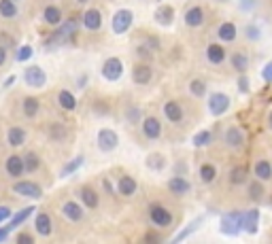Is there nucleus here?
<instances>
[{
    "instance_id": "40",
    "label": "nucleus",
    "mask_w": 272,
    "mask_h": 244,
    "mask_svg": "<svg viewBox=\"0 0 272 244\" xmlns=\"http://www.w3.org/2000/svg\"><path fill=\"white\" fill-rule=\"evenodd\" d=\"M49 136H51V140H55V142L64 140V138H66V127H64L62 123H51V127H49Z\"/></svg>"
},
{
    "instance_id": "28",
    "label": "nucleus",
    "mask_w": 272,
    "mask_h": 244,
    "mask_svg": "<svg viewBox=\"0 0 272 244\" xmlns=\"http://www.w3.org/2000/svg\"><path fill=\"white\" fill-rule=\"evenodd\" d=\"M255 176H257V181H270L272 179V164L268 160H260L255 164Z\"/></svg>"
},
{
    "instance_id": "23",
    "label": "nucleus",
    "mask_w": 272,
    "mask_h": 244,
    "mask_svg": "<svg viewBox=\"0 0 272 244\" xmlns=\"http://www.w3.org/2000/svg\"><path fill=\"white\" fill-rule=\"evenodd\" d=\"M7 172H9V176H13V179H17V176L24 174V160L19 155H11L7 160Z\"/></svg>"
},
{
    "instance_id": "20",
    "label": "nucleus",
    "mask_w": 272,
    "mask_h": 244,
    "mask_svg": "<svg viewBox=\"0 0 272 244\" xmlns=\"http://www.w3.org/2000/svg\"><path fill=\"white\" fill-rule=\"evenodd\" d=\"M236 34H238V30H236V26L232 21H223L219 26V30H217V36L223 42H234L236 40Z\"/></svg>"
},
{
    "instance_id": "8",
    "label": "nucleus",
    "mask_w": 272,
    "mask_h": 244,
    "mask_svg": "<svg viewBox=\"0 0 272 244\" xmlns=\"http://www.w3.org/2000/svg\"><path fill=\"white\" fill-rule=\"evenodd\" d=\"M24 81H26V85H30V87H43V85L47 83V75L40 66H28L24 70Z\"/></svg>"
},
{
    "instance_id": "52",
    "label": "nucleus",
    "mask_w": 272,
    "mask_h": 244,
    "mask_svg": "<svg viewBox=\"0 0 272 244\" xmlns=\"http://www.w3.org/2000/svg\"><path fill=\"white\" fill-rule=\"evenodd\" d=\"M7 62V49L5 47H0V66H3Z\"/></svg>"
},
{
    "instance_id": "56",
    "label": "nucleus",
    "mask_w": 272,
    "mask_h": 244,
    "mask_svg": "<svg viewBox=\"0 0 272 244\" xmlns=\"http://www.w3.org/2000/svg\"><path fill=\"white\" fill-rule=\"evenodd\" d=\"M77 3H88V0H77Z\"/></svg>"
},
{
    "instance_id": "45",
    "label": "nucleus",
    "mask_w": 272,
    "mask_h": 244,
    "mask_svg": "<svg viewBox=\"0 0 272 244\" xmlns=\"http://www.w3.org/2000/svg\"><path fill=\"white\" fill-rule=\"evenodd\" d=\"M238 92H240V94H249V79H247L245 73L238 77Z\"/></svg>"
},
{
    "instance_id": "51",
    "label": "nucleus",
    "mask_w": 272,
    "mask_h": 244,
    "mask_svg": "<svg viewBox=\"0 0 272 244\" xmlns=\"http://www.w3.org/2000/svg\"><path fill=\"white\" fill-rule=\"evenodd\" d=\"M9 238V227H0V244Z\"/></svg>"
},
{
    "instance_id": "3",
    "label": "nucleus",
    "mask_w": 272,
    "mask_h": 244,
    "mask_svg": "<svg viewBox=\"0 0 272 244\" xmlns=\"http://www.w3.org/2000/svg\"><path fill=\"white\" fill-rule=\"evenodd\" d=\"M132 24H134L132 11L119 9L115 15H113V32H115V34H125V32L132 28Z\"/></svg>"
},
{
    "instance_id": "24",
    "label": "nucleus",
    "mask_w": 272,
    "mask_h": 244,
    "mask_svg": "<svg viewBox=\"0 0 272 244\" xmlns=\"http://www.w3.org/2000/svg\"><path fill=\"white\" fill-rule=\"evenodd\" d=\"M79 195H81V202L85 204V208H98L100 197H98V193H96L92 187H83V189L79 191Z\"/></svg>"
},
{
    "instance_id": "2",
    "label": "nucleus",
    "mask_w": 272,
    "mask_h": 244,
    "mask_svg": "<svg viewBox=\"0 0 272 244\" xmlns=\"http://www.w3.org/2000/svg\"><path fill=\"white\" fill-rule=\"evenodd\" d=\"M77 30H79V24H77L75 19H68L66 24H62V21H60V30H58V32H55L53 36H49V40H47V47H55V45H64V42H66V40H70V38H75Z\"/></svg>"
},
{
    "instance_id": "30",
    "label": "nucleus",
    "mask_w": 272,
    "mask_h": 244,
    "mask_svg": "<svg viewBox=\"0 0 272 244\" xmlns=\"http://www.w3.org/2000/svg\"><path fill=\"white\" fill-rule=\"evenodd\" d=\"M58 102L64 110H75L77 108V98L73 96V92H68V90H62L58 94Z\"/></svg>"
},
{
    "instance_id": "17",
    "label": "nucleus",
    "mask_w": 272,
    "mask_h": 244,
    "mask_svg": "<svg viewBox=\"0 0 272 244\" xmlns=\"http://www.w3.org/2000/svg\"><path fill=\"white\" fill-rule=\"evenodd\" d=\"M185 24L190 28H200L204 24V11L202 7H192L187 13H185Z\"/></svg>"
},
{
    "instance_id": "7",
    "label": "nucleus",
    "mask_w": 272,
    "mask_h": 244,
    "mask_svg": "<svg viewBox=\"0 0 272 244\" xmlns=\"http://www.w3.org/2000/svg\"><path fill=\"white\" fill-rule=\"evenodd\" d=\"M121 75H123V62L119 57H109L102 64V77L107 81H119Z\"/></svg>"
},
{
    "instance_id": "32",
    "label": "nucleus",
    "mask_w": 272,
    "mask_h": 244,
    "mask_svg": "<svg viewBox=\"0 0 272 244\" xmlns=\"http://www.w3.org/2000/svg\"><path fill=\"white\" fill-rule=\"evenodd\" d=\"M83 162H85V157L83 155H77L75 160H70L64 168H62V172H60V179H66V176H70L73 174V172H77L81 166H83Z\"/></svg>"
},
{
    "instance_id": "27",
    "label": "nucleus",
    "mask_w": 272,
    "mask_h": 244,
    "mask_svg": "<svg viewBox=\"0 0 272 244\" xmlns=\"http://www.w3.org/2000/svg\"><path fill=\"white\" fill-rule=\"evenodd\" d=\"M7 140H9L11 147H22L26 142V130L24 127H11L7 132Z\"/></svg>"
},
{
    "instance_id": "29",
    "label": "nucleus",
    "mask_w": 272,
    "mask_h": 244,
    "mask_svg": "<svg viewBox=\"0 0 272 244\" xmlns=\"http://www.w3.org/2000/svg\"><path fill=\"white\" fill-rule=\"evenodd\" d=\"M202 223H204V217H196V219H194V221H192V223H190L187 227H185V229H181V232H179V234H177V236L173 238V242L177 244V242L185 240V238H187V236H192V234H194L196 229H198L200 225H202Z\"/></svg>"
},
{
    "instance_id": "18",
    "label": "nucleus",
    "mask_w": 272,
    "mask_h": 244,
    "mask_svg": "<svg viewBox=\"0 0 272 244\" xmlns=\"http://www.w3.org/2000/svg\"><path fill=\"white\" fill-rule=\"evenodd\" d=\"M155 21L160 24V26H170V24L175 21V9L168 7V5L157 7V11H155Z\"/></svg>"
},
{
    "instance_id": "46",
    "label": "nucleus",
    "mask_w": 272,
    "mask_h": 244,
    "mask_svg": "<svg viewBox=\"0 0 272 244\" xmlns=\"http://www.w3.org/2000/svg\"><path fill=\"white\" fill-rule=\"evenodd\" d=\"M262 77L266 83H272V62H268L264 68H262Z\"/></svg>"
},
{
    "instance_id": "43",
    "label": "nucleus",
    "mask_w": 272,
    "mask_h": 244,
    "mask_svg": "<svg viewBox=\"0 0 272 244\" xmlns=\"http://www.w3.org/2000/svg\"><path fill=\"white\" fill-rule=\"evenodd\" d=\"M32 53H34V49H32L30 45L19 47V49H17V62H26V60H30Z\"/></svg>"
},
{
    "instance_id": "36",
    "label": "nucleus",
    "mask_w": 272,
    "mask_h": 244,
    "mask_svg": "<svg viewBox=\"0 0 272 244\" xmlns=\"http://www.w3.org/2000/svg\"><path fill=\"white\" fill-rule=\"evenodd\" d=\"M22 160H24V172H36L38 166H40V160H38V155L34 151L26 153V157H22Z\"/></svg>"
},
{
    "instance_id": "34",
    "label": "nucleus",
    "mask_w": 272,
    "mask_h": 244,
    "mask_svg": "<svg viewBox=\"0 0 272 244\" xmlns=\"http://www.w3.org/2000/svg\"><path fill=\"white\" fill-rule=\"evenodd\" d=\"M0 15L5 19H11L17 15V7H15V0H0Z\"/></svg>"
},
{
    "instance_id": "44",
    "label": "nucleus",
    "mask_w": 272,
    "mask_h": 244,
    "mask_svg": "<svg viewBox=\"0 0 272 244\" xmlns=\"http://www.w3.org/2000/svg\"><path fill=\"white\" fill-rule=\"evenodd\" d=\"M149 168H155V170H162L164 168V160H162V155H151L149 157V162H147Z\"/></svg>"
},
{
    "instance_id": "15",
    "label": "nucleus",
    "mask_w": 272,
    "mask_h": 244,
    "mask_svg": "<svg viewBox=\"0 0 272 244\" xmlns=\"http://www.w3.org/2000/svg\"><path fill=\"white\" fill-rule=\"evenodd\" d=\"M34 206H26V208H22L17 214H11V219H9V232H11V229H15V227H19L22 223H26L28 219H30L32 217V214H34Z\"/></svg>"
},
{
    "instance_id": "54",
    "label": "nucleus",
    "mask_w": 272,
    "mask_h": 244,
    "mask_svg": "<svg viewBox=\"0 0 272 244\" xmlns=\"http://www.w3.org/2000/svg\"><path fill=\"white\" fill-rule=\"evenodd\" d=\"M147 242H160V236H155V234H147V238H145Z\"/></svg>"
},
{
    "instance_id": "1",
    "label": "nucleus",
    "mask_w": 272,
    "mask_h": 244,
    "mask_svg": "<svg viewBox=\"0 0 272 244\" xmlns=\"http://www.w3.org/2000/svg\"><path fill=\"white\" fill-rule=\"evenodd\" d=\"M242 219H245V212L242 210L225 212L219 219V232L225 236H238L242 232Z\"/></svg>"
},
{
    "instance_id": "37",
    "label": "nucleus",
    "mask_w": 272,
    "mask_h": 244,
    "mask_svg": "<svg viewBox=\"0 0 272 244\" xmlns=\"http://www.w3.org/2000/svg\"><path fill=\"white\" fill-rule=\"evenodd\" d=\"M215 176H217V168L211 166V164H204V166H200V181L202 183H213Z\"/></svg>"
},
{
    "instance_id": "42",
    "label": "nucleus",
    "mask_w": 272,
    "mask_h": 244,
    "mask_svg": "<svg viewBox=\"0 0 272 244\" xmlns=\"http://www.w3.org/2000/svg\"><path fill=\"white\" fill-rule=\"evenodd\" d=\"M249 197L255 199V202L264 197V187H262V183H260V181H255V183L249 185Z\"/></svg>"
},
{
    "instance_id": "11",
    "label": "nucleus",
    "mask_w": 272,
    "mask_h": 244,
    "mask_svg": "<svg viewBox=\"0 0 272 244\" xmlns=\"http://www.w3.org/2000/svg\"><path fill=\"white\" fill-rule=\"evenodd\" d=\"M142 134H145L149 140H157L162 136V123L160 119L155 117H147L145 121H142Z\"/></svg>"
},
{
    "instance_id": "22",
    "label": "nucleus",
    "mask_w": 272,
    "mask_h": 244,
    "mask_svg": "<svg viewBox=\"0 0 272 244\" xmlns=\"http://www.w3.org/2000/svg\"><path fill=\"white\" fill-rule=\"evenodd\" d=\"M62 214H64L68 221H81V219H83V208H81L77 202H64Z\"/></svg>"
},
{
    "instance_id": "5",
    "label": "nucleus",
    "mask_w": 272,
    "mask_h": 244,
    "mask_svg": "<svg viewBox=\"0 0 272 244\" xmlns=\"http://www.w3.org/2000/svg\"><path fill=\"white\" fill-rule=\"evenodd\" d=\"M149 219L157 227H168L170 223H173V212H170L168 208H164L162 204H151L149 206Z\"/></svg>"
},
{
    "instance_id": "10",
    "label": "nucleus",
    "mask_w": 272,
    "mask_h": 244,
    "mask_svg": "<svg viewBox=\"0 0 272 244\" xmlns=\"http://www.w3.org/2000/svg\"><path fill=\"white\" fill-rule=\"evenodd\" d=\"M223 140H225V145L230 147V149H240L242 145H245V134H242L240 127L232 125V127H227Z\"/></svg>"
},
{
    "instance_id": "12",
    "label": "nucleus",
    "mask_w": 272,
    "mask_h": 244,
    "mask_svg": "<svg viewBox=\"0 0 272 244\" xmlns=\"http://www.w3.org/2000/svg\"><path fill=\"white\" fill-rule=\"evenodd\" d=\"M153 79V70L149 64H136L132 70V81L136 85H147Z\"/></svg>"
},
{
    "instance_id": "49",
    "label": "nucleus",
    "mask_w": 272,
    "mask_h": 244,
    "mask_svg": "<svg viewBox=\"0 0 272 244\" xmlns=\"http://www.w3.org/2000/svg\"><path fill=\"white\" fill-rule=\"evenodd\" d=\"M17 244H34V238L30 234H19L17 236Z\"/></svg>"
},
{
    "instance_id": "19",
    "label": "nucleus",
    "mask_w": 272,
    "mask_h": 244,
    "mask_svg": "<svg viewBox=\"0 0 272 244\" xmlns=\"http://www.w3.org/2000/svg\"><path fill=\"white\" fill-rule=\"evenodd\" d=\"M136 189H138V185H136V181L132 179V176H121L119 179V183H117V193H121V195H125V197H130V195H134L136 193Z\"/></svg>"
},
{
    "instance_id": "50",
    "label": "nucleus",
    "mask_w": 272,
    "mask_h": 244,
    "mask_svg": "<svg viewBox=\"0 0 272 244\" xmlns=\"http://www.w3.org/2000/svg\"><path fill=\"white\" fill-rule=\"evenodd\" d=\"M247 36H249L251 40L260 38V30H257V28H253V26H249V28H247Z\"/></svg>"
},
{
    "instance_id": "41",
    "label": "nucleus",
    "mask_w": 272,
    "mask_h": 244,
    "mask_svg": "<svg viewBox=\"0 0 272 244\" xmlns=\"http://www.w3.org/2000/svg\"><path fill=\"white\" fill-rule=\"evenodd\" d=\"M190 92H192V96H196V98H202V96L206 94V83L200 81V79H194V81L190 83Z\"/></svg>"
},
{
    "instance_id": "4",
    "label": "nucleus",
    "mask_w": 272,
    "mask_h": 244,
    "mask_svg": "<svg viewBox=\"0 0 272 244\" xmlns=\"http://www.w3.org/2000/svg\"><path fill=\"white\" fill-rule=\"evenodd\" d=\"M230 108V96L223 94V92H217V94H211L208 98V110L213 117H221L223 113H227Z\"/></svg>"
},
{
    "instance_id": "26",
    "label": "nucleus",
    "mask_w": 272,
    "mask_h": 244,
    "mask_svg": "<svg viewBox=\"0 0 272 244\" xmlns=\"http://www.w3.org/2000/svg\"><path fill=\"white\" fill-rule=\"evenodd\" d=\"M164 115H166L168 121L179 123V121L183 119V108H181V104H177V102H166V104H164Z\"/></svg>"
},
{
    "instance_id": "31",
    "label": "nucleus",
    "mask_w": 272,
    "mask_h": 244,
    "mask_svg": "<svg viewBox=\"0 0 272 244\" xmlns=\"http://www.w3.org/2000/svg\"><path fill=\"white\" fill-rule=\"evenodd\" d=\"M43 19H45V24H49V26H60L62 11L58 7H47L45 11H43Z\"/></svg>"
},
{
    "instance_id": "9",
    "label": "nucleus",
    "mask_w": 272,
    "mask_h": 244,
    "mask_svg": "<svg viewBox=\"0 0 272 244\" xmlns=\"http://www.w3.org/2000/svg\"><path fill=\"white\" fill-rule=\"evenodd\" d=\"M13 191H15L17 195L32 197V199H38V197L43 195L40 185H36V183H32V181H17L15 185H13Z\"/></svg>"
},
{
    "instance_id": "48",
    "label": "nucleus",
    "mask_w": 272,
    "mask_h": 244,
    "mask_svg": "<svg viewBox=\"0 0 272 244\" xmlns=\"http://www.w3.org/2000/svg\"><path fill=\"white\" fill-rule=\"evenodd\" d=\"M11 214H13V210H11L9 206H0V223H3V221H9Z\"/></svg>"
},
{
    "instance_id": "33",
    "label": "nucleus",
    "mask_w": 272,
    "mask_h": 244,
    "mask_svg": "<svg viewBox=\"0 0 272 244\" xmlns=\"http://www.w3.org/2000/svg\"><path fill=\"white\" fill-rule=\"evenodd\" d=\"M232 66L238 70V73L242 75V73H247V68H249V57L242 53V51H236V53H232Z\"/></svg>"
},
{
    "instance_id": "16",
    "label": "nucleus",
    "mask_w": 272,
    "mask_h": 244,
    "mask_svg": "<svg viewBox=\"0 0 272 244\" xmlns=\"http://www.w3.org/2000/svg\"><path fill=\"white\" fill-rule=\"evenodd\" d=\"M257 225H260V210L253 208L249 212H245V219H242V229L247 234H257Z\"/></svg>"
},
{
    "instance_id": "6",
    "label": "nucleus",
    "mask_w": 272,
    "mask_h": 244,
    "mask_svg": "<svg viewBox=\"0 0 272 244\" xmlns=\"http://www.w3.org/2000/svg\"><path fill=\"white\" fill-rule=\"evenodd\" d=\"M119 145V136L109 130V127H102V130L98 132V149L100 151H104V153H111V151H115Z\"/></svg>"
},
{
    "instance_id": "39",
    "label": "nucleus",
    "mask_w": 272,
    "mask_h": 244,
    "mask_svg": "<svg viewBox=\"0 0 272 244\" xmlns=\"http://www.w3.org/2000/svg\"><path fill=\"white\" fill-rule=\"evenodd\" d=\"M245 181H247V168L245 166L232 168V172H230V183L232 185H242Z\"/></svg>"
},
{
    "instance_id": "35",
    "label": "nucleus",
    "mask_w": 272,
    "mask_h": 244,
    "mask_svg": "<svg viewBox=\"0 0 272 244\" xmlns=\"http://www.w3.org/2000/svg\"><path fill=\"white\" fill-rule=\"evenodd\" d=\"M38 108H40L38 98H32V96L24 98V115L26 117H34V115L38 113Z\"/></svg>"
},
{
    "instance_id": "14",
    "label": "nucleus",
    "mask_w": 272,
    "mask_h": 244,
    "mask_svg": "<svg viewBox=\"0 0 272 244\" xmlns=\"http://www.w3.org/2000/svg\"><path fill=\"white\" fill-rule=\"evenodd\" d=\"M81 21H83V26L88 28V30H100V26H102V15H100L98 9H88L83 13Z\"/></svg>"
},
{
    "instance_id": "25",
    "label": "nucleus",
    "mask_w": 272,
    "mask_h": 244,
    "mask_svg": "<svg viewBox=\"0 0 272 244\" xmlns=\"http://www.w3.org/2000/svg\"><path fill=\"white\" fill-rule=\"evenodd\" d=\"M206 57H208L211 64L217 66L225 60V49L221 45H217V42H213V45H208V49H206Z\"/></svg>"
},
{
    "instance_id": "38",
    "label": "nucleus",
    "mask_w": 272,
    "mask_h": 244,
    "mask_svg": "<svg viewBox=\"0 0 272 244\" xmlns=\"http://www.w3.org/2000/svg\"><path fill=\"white\" fill-rule=\"evenodd\" d=\"M211 140H213V134L208 132V130H202V132H198L194 138H192V142H194V147H198V149H202V147H208L211 145Z\"/></svg>"
},
{
    "instance_id": "53",
    "label": "nucleus",
    "mask_w": 272,
    "mask_h": 244,
    "mask_svg": "<svg viewBox=\"0 0 272 244\" xmlns=\"http://www.w3.org/2000/svg\"><path fill=\"white\" fill-rule=\"evenodd\" d=\"M15 83V77H9V79H5V83H3V87H11V85Z\"/></svg>"
},
{
    "instance_id": "21",
    "label": "nucleus",
    "mask_w": 272,
    "mask_h": 244,
    "mask_svg": "<svg viewBox=\"0 0 272 244\" xmlns=\"http://www.w3.org/2000/svg\"><path fill=\"white\" fill-rule=\"evenodd\" d=\"M34 227H36V232H38L40 236H49L51 229H53L51 217H49L47 212H38V214H36V221H34Z\"/></svg>"
},
{
    "instance_id": "47",
    "label": "nucleus",
    "mask_w": 272,
    "mask_h": 244,
    "mask_svg": "<svg viewBox=\"0 0 272 244\" xmlns=\"http://www.w3.org/2000/svg\"><path fill=\"white\" fill-rule=\"evenodd\" d=\"M128 119H130L132 123H136L140 119V110L136 106H130V108H128Z\"/></svg>"
},
{
    "instance_id": "55",
    "label": "nucleus",
    "mask_w": 272,
    "mask_h": 244,
    "mask_svg": "<svg viewBox=\"0 0 272 244\" xmlns=\"http://www.w3.org/2000/svg\"><path fill=\"white\" fill-rule=\"evenodd\" d=\"M268 130L272 132V110H270V115H268Z\"/></svg>"
},
{
    "instance_id": "13",
    "label": "nucleus",
    "mask_w": 272,
    "mask_h": 244,
    "mask_svg": "<svg viewBox=\"0 0 272 244\" xmlns=\"http://www.w3.org/2000/svg\"><path fill=\"white\" fill-rule=\"evenodd\" d=\"M168 189L175 195H187L192 191V183L187 179H183V176H173L168 181Z\"/></svg>"
}]
</instances>
